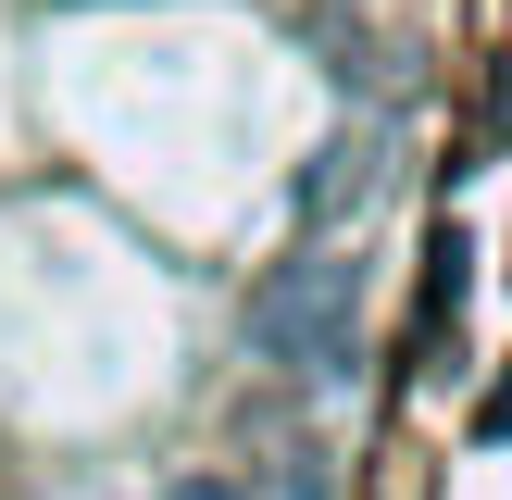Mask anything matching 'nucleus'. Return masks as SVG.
Returning a JSON list of instances; mask_svg holds the SVG:
<instances>
[{
  "label": "nucleus",
  "instance_id": "nucleus-1",
  "mask_svg": "<svg viewBox=\"0 0 512 500\" xmlns=\"http://www.w3.org/2000/svg\"><path fill=\"white\" fill-rule=\"evenodd\" d=\"M350 313H363V275L338 263V250H300V263H275L263 288H250V350L263 363H288L300 388H350L363 375V350H350Z\"/></svg>",
  "mask_w": 512,
  "mask_h": 500
},
{
  "label": "nucleus",
  "instance_id": "nucleus-2",
  "mask_svg": "<svg viewBox=\"0 0 512 500\" xmlns=\"http://www.w3.org/2000/svg\"><path fill=\"white\" fill-rule=\"evenodd\" d=\"M375 188H388V138H325L313 150V175H300V225H313V238H325V225H363V200Z\"/></svg>",
  "mask_w": 512,
  "mask_h": 500
},
{
  "label": "nucleus",
  "instance_id": "nucleus-3",
  "mask_svg": "<svg viewBox=\"0 0 512 500\" xmlns=\"http://www.w3.org/2000/svg\"><path fill=\"white\" fill-rule=\"evenodd\" d=\"M163 500H250V475H213V463H200V475H175Z\"/></svg>",
  "mask_w": 512,
  "mask_h": 500
},
{
  "label": "nucleus",
  "instance_id": "nucleus-4",
  "mask_svg": "<svg viewBox=\"0 0 512 500\" xmlns=\"http://www.w3.org/2000/svg\"><path fill=\"white\" fill-rule=\"evenodd\" d=\"M475 438H512V375H500L488 400H475Z\"/></svg>",
  "mask_w": 512,
  "mask_h": 500
}]
</instances>
